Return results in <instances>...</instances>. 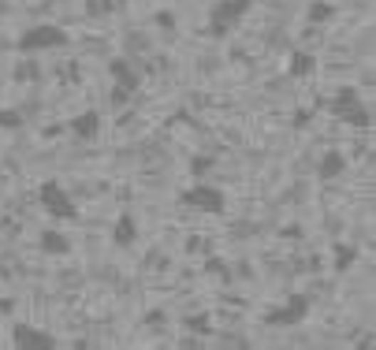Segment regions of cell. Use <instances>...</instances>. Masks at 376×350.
<instances>
[{
    "label": "cell",
    "instance_id": "d6986e66",
    "mask_svg": "<svg viewBox=\"0 0 376 350\" xmlns=\"http://www.w3.org/2000/svg\"><path fill=\"white\" fill-rule=\"evenodd\" d=\"M127 90H120V86H112V105H127Z\"/></svg>",
    "mask_w": 376,
    "mask_h": 350
},
{
    "label": "cell",
    "instance_id": "3957f363",
    "mask_svg": "<svg viewBox=\"0 0 376 350\" xmlns=\"http://www.w3.org/2000/svg\"><path fill=\"white\" fill-rule=\"evenodd\" d=\"M38 205L45 209L48 220H60V224L78 220V205H75L71 190H63L56 179H48V182H41V187H38Z\"/></svg>",
    "mask_w": 376,
    "mask_h": 350
},
{
    "label": "cell",
    "instance_id": "5b68a950",
    "mask_svg": "<svg viewBox=\"0 0 376 350\" xmlns=\"http://www.w3.org/2000/svg\"><path fill=\"white\" fill-rule=\"evenodd\" d=\"M328 112L335 115V120L357 127V130H369V127H372V115H369L365 101H362V97H357L354 90H339L335 101H328Z\"/></svg>",
    "mask_w": 376,
    "mask_h": 350
},
{
    "label": "cell",
    "instance_id": "4fadbf2b",
    "mask_svg": "<svg viewBox=\"0 0 376 350\" xmlns=\"http://www.w3.org/2000/svg\"><path fill=\"white\" fill-rule=\"evenodd\" d=\"M287 71H291V78H309V75L317 71V56L313 53H291Z\"/></svg>",
    "mask_w": 376,
    "mask_h": 350
},
{
    "label": "cell",
    "instance_id": "ac0fdd59",
    "mask_svg": "<svg viewBox=\"0 0 376 350\" xmlns=\"http://www.w3.org/2000/svg\"><path fill=\"white\" fill-rule=\"evenodd\" d=\"M209 168H212V157H198V160L190 164V172H194V175H205Z\"/></svg>",
    "mask_w": 376,
    "mask_h": 350
},
{
    "label": "cell",
    "instance_id": "5bb4252c",
    "mask_svg": "<svg viewBox=\"0 0 376 350\" xmlns=\"http://www.w3.org/2000/svg\"><path fill=\"white\" fill-rule=\"evenodd\" d=\"M335 15V8L328 4V0H313V4H309V11H306V19L309 23H328Z\"/></svg>",
    "mask_w": 376,
    "mask_h": 350
},
{
    "label": "cell",
    "instance_id": "8fae6325",
    "mask_svg": "<svg viewBox=\"0 0 376 350\" xmlns=\"http://www.w3.org/2000/svg\"><path fill=\"white\" fill-rule=\"evenodd\" d=\"M38 246L45 249L48 257H68L71 249H75V242L63 235L60 227H45V231H41V239H38Z\"/></svg>",
    "mask_w": 376,
    "mask_h": 350
},
{
    "label": "cell",
    "instance_id": "30bf717a",
    "mask_svg": "<svg viewBox=\"0 0 376 350\" xmlns=\"http://www.w3.org/2000/svg\"><path fill=\"white\" fill-rule=\"evenodd\" d=\"M142 239V227H138V220L130 212H120V220L112 224V246H120V249H130Z\"/></svg>",
    "mask_w": 376,
    "mask_h": 350
},
{
    "label": "cell",
    "instance_id": "7c38bea8",
    "mask_svg": "<svg viewBox=\"0 0 376 350\" xmlns=\"http://www.w3.org/2000/svg\"><path fill=\"white\" fill-rule=\"evenodd\" d=\"M347 168H350V160L343 157L339 149H328V153L320 157V164H317V179H320V182H332V179H339Z\"/></svg>",
    "mask_w": 376,
    "mask_h": 350
},
{
    "label": "cell",
    "instance_id": "52a82bcc",
    "mask_svg": "<svg viewBox=\"0 0 376 350\" xmlns=\"http://www.w3.org/2000/svg\"><path fill=\"white\" fill-rule=\"evenodd\" d=\"M11 346L15 350H56V339H53V331H45L38 324H15Z\"/></svg>",
    "mask_w": 376,
    "mask_h": 350
},
{
    "label": "cell",
    "instance_id": "9a60e30c",
    "mask_svg": "<svg viewBox=\"0 0 376 350\" xmlns=\"http://www.w3.org/2000/svg\"><path fill=\"white\" fill-rule=\"evenodd\" d=\"M26 115L19 108H0V130H23Z\"/></svg>",
    "mask_w": 376,
    "mask_h": 350
},
{
    "label": "cell",
    "instance_id": "9c48e42d",
    "mask_svg": "<svg viewBox=\"0 0 376 350\" xmlns=\"http://www.w3.org/2000/svg\"><path fill=\"white\" fill-rule=\"evenodd\" d=\"M101 123H105L101 112H97V108H86V112H78L75 120L68 123V130H71L78 142H93L97 135H101Z\"/></svg>",
    "mask_w": 376,
    "mask_h": 350
},
{
    "label": "cell",
    "instance_id": "e0dca14e",
    "mask_svg": "<svg viewBox=\"0 0 376 350\" xmlns=\"http://www.w3.org/2000/svg\"><path fill=\"white\" fill-rule=\"evenodd\" d=\"M190 331H209V316L202 313V316H187V321H183Z\"/></svg>",
    "mask_w": 376,
    "mask_h": 350
},
{
    "label": "cell",
    "instance_id": "8992f818",
    "mask_svg": "<svg viewBox=\"0 0 376 350\" xmlns=\"http://www.w3.org/2000/svg\"><path fill=\"white\" fill-rule=\"evenodd\" d=\"M309 294H291L287 302H280L276 309L265 313V324L268 328H294V324H302L306 316H309Z\"/></svg>",
    "mask_w": 376,
    "mask_h": 350
},
{
    "label": "cell",
    "instance_id": "277c9868",
    "mask_svg": "<svg viewBox=\"0 0 376 350\" xmlns=\"http://www.w3.org/2000/svg\"><path fill=\"white\" fill-rule=\"evenodd\" d=\"M179 205L183 209H198V212H212L220 216L227 209V194L220 187H212V182H190V187L179 194Z\"/></svg>",
    "mask_w": 376,
    "mask_h": 350
},
{
    "label": "cell",
    "instance_id": "2e32d148",
    "mask_svg": "<svg viewBox=\"0 0 376 350\" xmlns=\"http://www.w3.org/2000/svg\"><path fill=\"white\" fill-rule=\"evenodd\" d=\"M339 254H335V272H347L350 264H354V249L350 246H335Z\"/></svg>",
    "mask_w": 376,
    "mask_h": 350
},
{
    "label": "cell",
    "instance_id": "6da1fadb",
    "mask_svg": "<svg viewBox=\"0 0 376 350\" xmlns=\"http://www.w3.org/2000/svg\"><path fill=\"white\" fill-rule=\"evenodd\" d=\"M68 45H71V34L56 23H34L19 34V41H15V48H19L23 56L53 53V48H68Z\"/></svg>",
    "mask_w": 376,
    "mask_h": 350
},
{
    "label": "cell",
    "instance_id": "7a4b0ae2",
    "mask_svg": "<svg viewBox=\"0 0 376 350\" xmlns=\"http://www.w3.org/2000/svg\"><path fill=\"white\" fill-rule=\"evenodd\" d=\"M254 11V0H216L209 11V38H231V30Z\"/></svg>",
    "mask_w": 376,
    "mask_h": 350
},
{
    "label": "cell",
    "instance_id": "ba28073f",
    "mask_svg": "<svg viewBox=\"0 0 376 350\" xmlns=\"http://www.w3.org/2000/svg\"><path fill=\"white\" fill-rule=\"evenodd\" d=\"M108 75H112V86H120L127 93H135L142 86V75L135 71V63H130L127 56H112L108 60Z\"/></svg>",
    "mask_w": 376,
    "mask_h": 350
}]
</instances>
